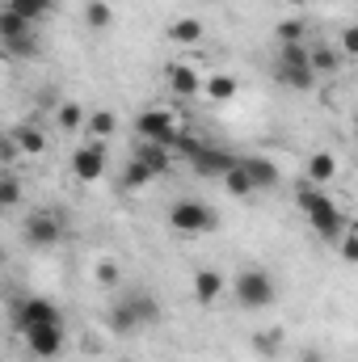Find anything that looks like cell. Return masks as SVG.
<instances>
[{"mask_svg": "<svg viewBox=\"0 0 358 362\" xmlns=\"http://www.w3.org/2000/svg\"><path fill=\"white\" fill-rule=\"evenodd\" d=\"M295 202H299V211L308 215L312 232H316V236H325V240H337V236L350 228V219L342 215V206H337L321 185H304V189L295 194Z\"/></svg>", "mask_w": 358, "mask_h": 362, "instance_id": "cell-1", "label": "cell"}, {"mask_svg": "<svg viewBox=\"0 0 358 362\" xmlns=\"http://www.w3.org/2000/svg\"><path fill=\"white\" fill-rule=\"evenodd\" d=\"M228 286H232V295L245 312H266L278 299V286H274L270 270H262V266H245L236 278H228Z\"/></svg>", "mask_w": 358, "mask_h": 362, "instance_id": "cell-2", "label": "cell"}, {"mask_svg": "<svg viewBox=\"0 0 358 362\" xmlns=\"http://www.w3.org/2000/svg\"><path fill=\"white\" fill-rule=\"evenodd\" d=\"M68 236V211L59 206H38L21 219V240L30 249H55Z\"/></svg>", "mask_w": 358, "mask_h": 362, "instance_id": "cell-3", "label": "cell"}, {"mask_svg": "<svg viewBox=\"0 0 358 362\" xmlns=\"http://www.w3.org/2000/svg\"><path fill=\"white\" fill-rule=\"evenodd\" d=\"M169 228L181 232V236H207V232L219 228V215H215V206H207L202 198H178V202L169 206Z\"/></svg>", "mask_w": 358, "mask_h": 362, "instance_id": "cell-4", "label": "cell"}, {"mask_svg": "<svg viewBox=\"0 0 358 362\" xmlns=\"http://www.w3.org/2000/svg\"><path fill=\"white\" fill-rule=\"evenodd\" d=\"M135 131H139V139L144 144H156V148H169L173 144V135H178V122H173V114L169 110H144L139 114V122H135Z\"/></svg>", "mask_w": 358, "mask_h": 362, "instance_id": "cell-5", "label": "cell"}, {"mask_svg": "<svg viewBox=\"0 0 358 362\" xmlns=\"http://www.w3.org/2000/svg\"><path fill=\"white\" fill-rule=\"evenodd\" d=\"M21 337H25V346H30L34 358L51 362V358L64 354V320H55V325H34V329H25Z\"/></svg>", "mask_w": 358, "mask_h": 362, "instance_id": "cell-6", "label": "cell"}, {"mask_svg": "<svg viewBox=\"0 0 358 362\" xmlns=\"http://www.w3.org/2000/svg\"><path fill=\"white\" fill-rule=\"evenodd\" d=\"M55 320H64V316H59V308H55L51 299H42V295L21 299V303H17V312H13L17 333H25V329H34V325H55Z\"/></svg>", "mask_w": 358, "mask_h": 362, "instance_id": "cell-7", "label": "cell"}, {"mask_svg": "<svg viewBox=\"0 0 358 362\" xmlns=\"http://www.w3.org/2000/svg\"><path fill=\"white\" fill-rule=\"evenodd\" d=\"M72 177L76 181H101L105 177V144L89 139L85 148L72 152Z\"/></svg>", "mask_w": 358, "mask_h": 362, "instance_id": "cell-8", "label": "cell"}, {"mask_svg": "<svg viewBox=\"0 0 358 362\" xmlns=\"http://www.w3.org/2000/svg\"><path fill=\"white\" fill-rule=\"evenodd\" d=\"M232 165H236V156L224 152V148H215V144H202V148L190 156V169H194L198 177H224Z\"/></svg>", "mask_w": 358, "mask_h": 362, "instance_id": "cell-9", "label": "cell"}, {"mask_svg": "<svg viewBox=\"0 0 358 362\" xmlns=\"http://www.w3.org/2000/svg\"><path fill=\"white\" fill-rule=\"evenodd\" d=\"M190 291H194V299H198L202 308H211V303H219V299H224L228 278H224L219 270H211V266H202V270L190 274Z\"/></svg>", "mask_w": 358, "mask_h": 362, "instance_id": "cell-10", "label": "cell"}, {"mask_svg": "<svg viewBox=\"0 0 358 362\" xmlns=\"http://www.w3.org/2000/svg\"><path fill=\"white\" fill-rule=\"evenodd\" d=\"M241 169H245V177L253 181V189H274L282 173H278V165L270 160V156H249V160H241Z\"/></svg>", "mask_w": 358, "mask_h": 362, "instance_id": "cell-11", "label": "cell"}, {"mask_svg": "<svg viewBox=\"0 0 358 362\" xmlns=\"http://www.w3.org/2000/svg\"><path fill=\"white\" fill-rule=\"evenodd\" d=\"M105 329H110L114 337H131V333H139V320H135V312H131L127 295L110 303V312H105Z\"/></svg>", "mask_w": 358, "mask_h": 362, "instance_id": "cell-12", "label": "cell"}, {"mask_svg": "<svg viewBox=\"0 0 358 362\" xmlns=\"http://www.w3.org/2000/svg\"><path fill=\"white\" fill-rule=\"evenodd\" d=\"M13 144L21 148V156H42L47 152V131L34 122H17L13 127Z\"/></svg>", "mask_w": 358, "mask_h": 362, "instance_id": "cell-13", "label": "cell"}, {"mask_svg": "<svg viewBox=\"0 0 358 362\" xmlns=\"http://www.w3.org/2000/svg\"><path fill=\"white\" fill-rule=\"evenodd\" d=\"M127 303H131V312H135L139 329L161 325V299H156V295H148V291H127Z\"/></svg>", "mask_w": 358, "mask_h": 362, "instance_id": "cell-14", "label": "cell"}, {"mask_svg": "<svg viewBox=\"0 0 358 362\" xmlns=\"http://www.w3.org/2000/svg\"><path fill=\"white\" fill-rule=\"evenodd\" d=\"M169 89L178 93V97L202 93V72H198L194 64H173V68H169Z\"/></svg>", "mask_w": 358, "mask_h": 362, "instance_id": "cell-15", "label": "cell"}, {"mask_svg": "<svg viewBox=\"0 0 358 362\" xmlns=\"http://www.w3.org/2000/svg\"><path fill=\"white\" fill-rule=\"evenodd\" d=\"M30 34H34V25H30L21 13H13V8H0V42H4V47L21 42V38H30Z\"/></svg>", "mask_w": 358, "mask_h": 362, "instance_id": "cell-16", "label": "cell"}, {"mask_svg": "<svg viewBox=\"0 0 358 362\" xmlns=\"http://www.w3.org/2000/svg\"><path fill=\"white\" fill-rule=\"evenodd\" d=\"M308 68H312V76L321 81V76H333L337 68H342V55L333 51V47H308Z\"/></svg>", "mask_w": 358, "mask_h": 362, "instance_id": "cell-17", "label": "cell"}, {"mask_svg": "<svg viewBox=\"0 0 358 362\" xmlns=\"http://www.w3.org/2000/svg\"><path fill=\"white\" fill-rule=\"evenodd\" d=\"M152 181H156V177H152V169H148V165H139L135 156H131V160L122 165V173H118V185H122L127 194H139V189H148Z\"/></svg>", "mask_w": 358, "mask_h": 362, "instance_id": "cell-18", "label": "cell"}, {"mask_svg": "<svg viewBox=\"0 0 358 362\" xmlns=\"http://www.w3.org/2000/svg\"><path fill=\"white\" fill-rule=\"evenodd\" d=\"M337 177V160H333V152H312L308 156V185H321L325 189V181Z\"/></svg>", "mask_w": 358, "mask_h": 362, "instance_id": "cell-19", "label": "cell"}, {"mask_svg": "<svg viewBox=\"0 0 358 362\" xmlns=\"http://www.w3.org/2000/svg\"><path fill=\"white\" fill-rule=\"evenodd\" d=\"M4 8H13V13H21L30 25H38V21H47V17L59 8V0H8Z\"/></svg>", "mask_w": 358, "mask_h": 362, "instance_id": "cell-20", "label": "cell"}, {"mask_svg": "<svg viewBox=\"0 0 358 362\" xmlns=\"http://www.w3.org/2000/svg\"><path fill=\"white\" fill-rule=\"evenodd\" d=\"M169 156H173L169 148H156V144H144V139H139V148H135V160H139V165H148V169H152V177L169 173Z\"/></svg>", "mask_w": 358, "mask_h": 362, "instance_id": "cell-21", "label": "cell"}, {"mask_svg": "<svg viewBox=\"0 0 358 362\" xmlns=\"http://www.w3.org/2000/svg\"><path fill=\"white\" fill-rule=\"evenodd\" d=\"M85 131H89V139H110L114 131H118V118H114V110H89L85 114Z\"/></svg>", "mask_w": 358, "mask_h": 362, "instance_id": "cell-22", "label": "cell"}, {"mask_svg": "<svg viewBox=\"0 0 358 362\" xmlns=\"http://www.w3.org/2000/svg\"><path fill=\"white\" fill-rule=\"evenodd\" d=\"M274 76H278V85H287V89H295V93H312L316 89L312 68H274Z\"/></svg>", "mask_w": 358, "mask_h": 362, "instance_id": "cell-23", "label": "cell"}, {"mask_svg": "<svg viewBox=\"0 0 358 362\" xmlns=\"http://www.w3.org/2000/svg\"><path fill=\"white\" fill-rule=\"evenodd\" d=\"M169 38H173L178 47H194V42H202V21H198V17H178V21L169 25Z\"/></svg>", "mask_w": 358, "mask_h": 362, "instance_id": "cell-24", "label": "cell"}, {"mask_svg": "<svg viewBox=\"0 0 358 362\" xmlns=\"http://www.w3.org/2000/svg\"><path fill=\"white\" fill-rule=\"evenodd\" d=\"M202 89H207V97H211V101H232L241 85H236V76L215 72V76H202Z\"/></svg>", "mask_w": 358, "mask_h": 362, "instance_id": "cell-25", "label": "cell"}, {"mask_svg": "<svg viewBox=\"0 0 358 362\" xmlns=\"http://www.w3.org/2000/svg\"><path fill=\"white\" fill-rule=\"evenodd\" d=\"M85 105H76V101H59L55 105V122H59V131H85Z\"/></svg>", "mask_w": 358, "mask_h": 362, "instance_id": "cell-26", "label": "cell"}, {"mask_svg": "<svg viewBox=\"0 0 358 362\" xmlns=\"http://www.w3.org/2000/svg\"><path fill=\"white\" fill-rule=\"evenodd\" d=\"M224 189H228V194H232V198H249V194H258V189H253V181L245 177V169H241V160H236V165H232V169H228V173H224Z\"/></svg>", "mask_w": 358, "mask_h": 362, "instance_id": "cell-27", "label": "cell"}, {"mask_svg": "<svg viewBox=\"0 0 358 362\" xmlns=\"http://www.w3.org/2000/svg\"><path fill=\"white\" fill-rule=\"evenodd\" d=\"M110 21H114V8L105 0H85V25L89 30H105Z\"/></svg>", "mask_w": 358, "mask_h": 362, "instance_id": "cell-28", "label": "cell"}, {"mask_svg": "<svg viewBox=\"0 0 358 362\" xmlns=\"http://www.w3.org/2000/svg\"><path fill=\"white\" fill-rule=\"evenodd\" d=\"M21 206V181L13 173H0V211H13Z\"/></svg>", "mask_w": 358, "mask_h": 362, "instance_id": "cell-29", "label": "cell"}, {"mask_svg": "<svg viewBox=\"0 0 358 362\" xmlns=\"http://www.w3.org/2000/svg\"><path fill=\"white\" fill-rule=\"evenodd\" d=\"M202 144H207V139H198V135H190V131H178V135H173V144H169V152H178L181 160H190Z\"/></svg>", "mask_w": 358, "mask_h": 362, "instance_id": "cell-30", "label": "cell"}, {"mask_svg": "<svg viewBox=\"0 0 358 362\" xmlns=\"http://www.w3.org/2000/svg\"><path fill=\"white\" fill-rule=\"evenodd\" d=\"M93 278L105 286V291H114L118 282H122V266L118 262H97V270H93Z\"/></svg>", "mask_w": 358, "mask_h": 362, "instance_id": "cell-31", "label": "cell"}, {"mask_svg": "<svg viewBox=\"0 0 358 362\" xmlns=\"http://www.w3.org/2000/svg\"><path fill=\"white\" fill-rule=\"evenodd\" d=\"M278 42H304V21L299 17H287V21H278Z\"/></svg>", "mask_w": 358, "mask_h": 362, "instance_id": "cell-32", "label": "cell"}, {"mask_svg": "<svg viewBox=\"0 0 358 362\" xmlns=\"http://www.w3.org/2000/svg\"><path fill=\"white\" fill-rule=\"evenodd\" d=\"M278 341H282V333H253V350H262V354H278Z\"/></svg>", "mask_w": 358, "mask_h": 362, "instance_id": "cell-33", "label": "cell"}, {"mask_svg": "<svg viewBox=\"0 0 358 362\" xmlns=\"http://www.w3.org/2000/svg\"><path fill=\"white\" fill-rule=\"evenodd\" d=\"M337 55H358V30L354 25L342 30V38H337Z\"/></svg>", "mask_w": 358, "mask_h": 362, "instance_id": "cell-34", "label": "cell"}, {"mask_svg": "<svg viewBox=\"0 0 358 362\" xmlns=\"http://www.w3.org/2000/svg\"><path fill=\"white\" fill-rule=\"evenodd\" d=\"M337 245H342V257H346V262H358V240H354V232H350V228L337 236Z\"/></svg>", "mask_w": 358, "mask_h": 362, "instance_id": "cell-35", "label": "cell"}, {"mask_svg": "<svg viewBox=\"0 0 358 362\" xmlns=\"http://www.w3.org/2000/svg\"><path fill=\"white\" fill-rule=\"evenodd\" d=\"M4 51H13V55H25V59H34V55H38V38L30 34V38H21V42H13V47H4Z\"/></svg>", "mask_w": 358, "mask_h": 362, "instance_id": "cell-36", "label": "cell"}, {"mask_svg": "<svg viewBox=\"0 0 358 362\" xmlns=\"http://www.w3.org/2000/svg\"><path fill=\"white\" fill-rule=\"evenodd\" d=\"M21 156V148L13 144V135H0V165H13Z\"/></svg>", "mask_w": 358, "mask_h": 362, "instance_id": "cell-37", "label": "cell"}, {"mask_svg": "<svg viewBox=\"0 0 358 362\" xmlns=\"http://www.w3.org/2000/svg\"><path fill=\"white\" fill-rule=\"evenodd\" d=\"M299 362H329V358H325L321 350H312V346H308V350H299Z\"/></svg>", "mask_w": 358, "mask_h": 362, "instance_id": "cell-38", "label": "cell"}, {"mask_svg": "<svg viewBox=\"0 0 358 362\" xmlns=\"http://www.w3.org/2000/svg\"><path fill=\"white\" fill-rule=\"evenodd\" d=\"M291 4H316V0H291Z\"/></svg>", "mask_w": 358, "mask_h": 362, "instance_id": "cell-39", "label": "cell"}]
</instances>
